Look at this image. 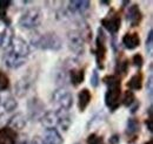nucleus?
Returning a JSON list of instances; mask_svg holds the SVG:
<instances>
[{
    "label": "nucleus",
    "instance_id": "e433bc0d",
    "mask_svg": "<svg viewBox=\"0 0 153 144\" xmlns=\"http://www.w3.org/2000/svg\"><path fill=\"white\" fill-rule=\"evenodd\" d=\"M145 123H146V126H147L149 131L152 134V132H153V120H152V118H147Z\"/></svg>",
    "mask_w": 153,
    "mask_h": 144
},
{
    "label": "nucleus",
    "instance_id": "a878e982",
    "mask_svg": "<svg viewBox=\"0 0 153 144\" xmlns=\"http://www.w3.org/2000/svg\"><path fill=\"white\" fill-rule=\"evenodd\" d=\"M127 88L128 90H140L143 88V74L139 72L134 74L133 76L128 80L127 82Z\"/></svg>",
    "mask_w": 153,
    "mask_h": 144
},
{
    "label": "nucleus",
    "instance_id": "58836bf2",
    "mask_svg": "<svg viewBox=\"0 0 153 144\" xmlns=\"http://www.w3.org/2000/svg\"><path fill=\"white\" fill-rule=\"evenodd\" d=\"M145 144H153V140H150V141H147Z\"/></svg>",
    "mask_w": 153,
    "mask_h": 144
},
{
    "label": "nucleus",
    "instance_id": "393cba45",
    "mask_svg": "<svg viewBox=\"0 0 153 144\" xmlns=\"http://www.w3.org/2000/svg\"><path fill=\"white\" fill-rule=\"evenodd\" d=\"M128 68H130V61L127 59H119V61L115 63L114 67V75L118 76L120 79V75L121 76H125L127 72H128Z\"/></svg>",
    "mask_w": 153,
    "mask_h": 144
},
{
    "label": "nucleus",
    "instance_id": "7c9ffc66",
    "mask_svg": "<svg viewBox=\"0 0 153 144\" xmlns=\"http://www.w3.org/2000/svg\"><path fill=\"white\" fill-rule=\"evenodd\" d=\"M86 143L87 144H100L101 143V137L98 136L96 132H92L87 136L86 138Z\"/></svg>",
    "mask_w": 153,
    "mask_h": 144
},
{
    "label": "nucleus",
    "instance_id": "aec40b11",
    "mask_svg": "<svg viewBox=\"0 0 153 144\" xmlns=\"http://www.w3.org/2000/svg\"><path fill=\"white\" fill-rule=\"evenodd\" d=\"M68 79H70V82L73 87H78L85 80V71L81 68L74 67V68L68 71Z\"/></svg>",
    "mask_w": 153,
    "mask_h": 144
},
{
    "label": "nucleus",
    "instance_id": "f704fd0d",
    "mask_svg": "<svg viewBox=\"0 0 153 144\" xmlns=\"http://www.w3.org/2000/svg\"><path fill=\"white\" fill-rule=\"evenodd\" d=\"M119 142H120V136H119L118 134L112 135V136L108 138V143L110 144H119Z\"/></svg>",
    "mask_w": 153,
    "mask_h": 144
},
{
    "label": "nucleus",
    "instance_id": "f257e3e1",
    "mask_svg": "<svg viewBox=\"0 0 153 144\" xmlns=\"http://www.w3.org/2000/svg\"><path fill=\"white\" fill-rule=\"evenodd\" d=\"M102 82L107 86V90L105 93V104L113 112L120 104V97H121L120 79L115 76L114 74L106 75L102 79Z\"/></svg>",
    "mask_w": 153,
    "mask_h": 144
},
{
    "label": "nucleus",
    "instance_id": "9b49d317",
    "mask_svg": "<svg viewBox=\"0 0 153 144\" xmlns=\"http://www.w3.org/2000/svg\"><path fill=\"white\" fill-rule=\"evenodd\" d=\"M5 51H11L16 54L20 55V56H24V57H27L31 54V49H30V45L27 43V41H25L22 37L20 36H14L11 46L5 49Z\"/></svg>",
    "mask_w": 153,
    "mask_h": 144
},
{
    "label": "nucleus",
    "instance_id": "6ab92c4d",
    "mask_svg": "<svg viewBox=\"0 0 153 144\" xmlns=\"http://www.w3.org/2000/svg\"><path fill=\"white\" fill-rule=\"evenodd\" d=\"M92 100V95H91V91L87 89V88H84L79 91L78 94V108L79 111H85L86 108L88 107L90 102Z\"/></svg>",
    "mask_w": 153,
    "mask_h": 144
},
{
    "label": "nucleus",
    "instance_id": "a211bd4d",
    "mask_svg": "<svg viewBox=\"0 0 153 144\" xmlns=\"http://www.w3.org/2000/svg\"><path fill=\"white\" fill-rule=\"evenodd\" d=\"M121 42H123L125 48H127L130 51H133L137 47H139L140 37L138 35V33H126L125 35L123 36Z\"/></svg>",
    "mask_w": 153,
    "mask_h": 144
},
{
    "label": "nucleus",
    "instance_id": "5701e85b",
    "mask_svg": "<svg viewBox=\"0 0 153 144\" xmlns=\"http://www.w3.org/2000/svg\"><path fill=\"white\" fill-rule=\"evenodd\" d=\"M106 120H107V116H106V114L101 110V111H99V112H97L96 115L87 122V124H86V129L87 130H91V129H98L100 126H102L105 122H106Z\"/></svg>",
    "mask_w": 153,
    "mask_h": 144
},
{
    "label": "nucleus",
    "instance_id": "c9c22d12",
    "mask_svg": "<svg viewBox=\"0 0 153 144\" xmlns=\"http://www.w3.org/2000/svg\"><path fill=\"white\" fill-rule=\"evenodd\" d=\"M139 107H140V102H139V101H135L133 104L130 107V112H131L132 115H133V114H135V112L138 111Z\"/></svg>",
    "mask_w": 153,
    "mask_h": 144
},
{
    "label": "nucleus",
    "instance_id": "473e14b6",
    "mask_svg": "<svg viewBox=\"0 0 153 144\" xmlns=\"http://www.w3.org/2000/svg\"><path fill=\"white\" fill-rule=\"evenodd\" d=\"M146 91H147L149 97L152 100V96H153V75L152 74H150L149 79H147V82H146Z\"/></svg>",
    "mask_w": 153,
    "mask_h": 144
},
{
    "label": "nucleus",
    "instance_id": "f03ea898",
    "mask_svg": "<svg viewBox=\"0 0 153 144\" xmlns=\"http://www.w3.org/2000/svg\"><path fill=\"white\" fill-rule=\"evenodd\" d=\"M45 129L59 126L62 131H67L72 124V118L68 115V111L64 110H48L39 120Z\"/></svg>",
    "mask_w": 153,
    "mask_h": 144
},
{
    "label": "nucleus",
    "instance_id": "dca6fc26",
    "mask_svg": "<svg viewBox=\"0 0 153 144\" xmlns=\"http://www.w3.org/2000/svg\"><path fill=\"white\" fill-rule=\"evenodd\" d=\"M27 124V117L21 114V112H17L16 115H12L7 122H6V126L12 128L13 130H22Z\"/></svg>",
    "mask_w": 153,
    "mask_h": 144
},
{
    "label": "nucleus",
    "instance_id": "72a5a7b5",
    "mask_svg": "<svg viewBox=\"0 0 153 144\" xmlns=\"http://www.w3.org/2000/svg\"><path fill=\"white\" fill-rule=\"evenodd\" d=\"M12 5V1L11 0H0V11H5L7 12L8 7Z\"/></svg>",
    "mask_w": 153,
    "mask_h": 144
},
{
    "label": "nucleus",
    "instance_id": "423d86ee",
    "mask_svg": "<svg viewBox=\"0 0 153 144\" xmlns=\"http://www.w3.org/2000/svg\"><path fill=\"white\" fill-rule=\"evenodd\" d=\"M67 47L76 56L85 54L86 51V40L79 29H72L67 33Z\"/></svg>",
    "mask_w": 153,
    "mask_h": 144
},
{
    "label": "nucleus",
    "instance_id": "ddd939ff",
    "mask_svg": "<svg viewBox=\"0 0 153 144\" xmlns=\"http://www.w3.org/2000/svg\"><path fill=\"white\" fill-rule=\"evenodd\" d=\"M100 24H101V28L102 29H106L107 32H110L111 34L114 35L115 33L119 32L120 29V25H121V20L120 17L118 14H108L107 17L102 18L100 20Z\"/></svg>",
    "mask_w": 153,
    "mask_h": 144
},
{
    "label": "nucleus",
    "instance_id": "cd10ccee",
    "mask_svg": "<svg viewBox=\"0 0 153 144\" xmlns=\"http://www.w3.org/2000/svg\"><path fill=\"white\" fill-rule=\"evenodd\" d=\"M10 87V77L6 73L0 71V91H5Z\"/></svg>",
    "mask_w": 153,
    "mask_h": 144
},
{
    "label": "nucleus",
    "instance_id": "4be33fe9",
    "mask_svg": "<svg viewBox=\"0 0 153 144\" xmlns=\"http://www.w3.org/2000/svg\"><path fill=\"white\" fill-rule=\"evenodd\" d=\"M0 104L2 106V108L5 109L6 112H11L14 111L18 108V101L16 100V97L11 94H7L6 96L0 97Z\"/></svg>",
    "mask_w": 153,
    "mask_h": 144
},
{
    "label": "nucleus",
    "instance_id": "20e7f679",
    "mask_svg": "<svg viewBox=\"0 0 153 144\" xmlns=\"http://www.w3.org/2000/svg\"><path fill=\"white\" fill-rule=\"evenodd\" d=\"M51 102L57 107V110L68 111L73 106V95L66 87H58L52 93Z\"/></svg>",
    "mask_w": 153,
    "mask_h": 144
},
{
    "label": "nucleus",
    "instance_id": "ea45409f",
    "mask_svg": "<svg viewBox=\"0 0 153 144\" xmlns=\"http://www.w3.org/2000/svg\"><path fill=\"white\" fill-rule=\"evenodd\" d=\"M20 144H30V143H28L27 141H24V142H21V143H20Z\"/></svg>",
    "mask_w": 153,
    "mask_h": 144
},
{
    "label": "nucleus",
    "instance_id": "bb28decb",
    "mask_svg": "<svg viewBox=\"0 0 153 144\" xmlns=\"http://www.w3.org/2000/svg\"><path fill=\"white\" fill-rule=\"evenodd\" d=\"M135 101H137V98H135V95H134V93L132 90H126V91L124 93L123 98H121L123 106H125V107H131Z\"/></svg>",
    "mask_w": 153,
    "mask_h": 144
},
{
    "label": "nucleus",
    "instance_id": "c85d7f7f",
    "mask_svg": "<svg viewBox=\"0 0 153 144\" xmlns=\"http://www.w3.org/2000/svg\"><path fill=\"white\" fill-rule=\"evenodd\" d=\"M145 48H146L147 55L152 56V49H153V31L152 29H150L149 33H147L146 42H145Z\"/></svg>",
    "mask_w": 153,
    "mask_h": 144
},
{
    "label": "nucleus",
    "instance_id": "2f4dec72",
    "mask_svg": "<svg viewBox=\"0 0 153 144\" xmlns=\"http://www.w3.org/2000/svg\"><path fill=\"white\" fill-rule=\"evenodd\" d=\"M132 63H133L134 67H137V68H141L143 67V65H144V59H143V56L141 54H134L133 57H132Z\"/></svg>",
    "mask_w": 153,
    "mask_h": 144
},
{
    "label": "nucleus",
    "instance_id": "9d476101",
    "mask_svg": "<svg viewBox=\"0 0 153 144\" xmlns=\"http://www.w3.org/2000/svg\"><path fill=\"white\" fill-rule=\"evenodd\" d=\"M27 60H28L27 57L20 56L11 51H5V53L2 55L4 65L10 69H18L20 67H22L27 62Z\"/></svg>",
    "mask_w": 153,
    "mask_h": 144
},
{
    "label": "nucleus",
    "instance_id": "f3484780",
    "mask_svg": "<svg viewBox=\"0 0 153 144\" xmlns=\"http://www.w3.org/2000/svg\"><path fill=\"white\" fill-rule=\"evenodd\" d=\"M47 144H64V138L56 128H47L44 131V138Z\"/></svg>",
    "mask_w": 153,
    "mask_h": 144
},
{
    "label": "nucleus",
    "instance_id": "f8f14e48",
    "mask_svg": "<svg viewBox=\"0 0 153 144\" xmlns=\"http://www.w3.org/2000/svg\"><path fill=\"white\" fill-rule=\"evenodd\" d=\"M33 82H34V79H33L32 74L24 75L21 79H19L17 81V83L14 86V94L18 97H24L30 91V89L32 88Z\"/></svg>",
    "mask_w": 153,
    "mask_h": 144
},
{
    "label": "nucleus",
    "instance_id": "412c9836",
    "mask_svg": "<svg viewBox=\"0 0 153 144\" xmlns=\"http://www.w3.org/2000/svg\"><path fill=\"white\" fill-rule=\"evenodd\" d=\"M14 39V33L11 27H6L1 33H0V48L1 49H7L12 41Z\"/></svg>",
    "mask_w": 153,
    "mask_h": 144
},
{
    "label": "nucleus",
    "instance_id": "39448f33",
    "mask_svg": "<svg viewBox=\"0 0 153 144\" xmlns=\"http://www.w3.org/2000/svg\"><path fill=\"white\" fill-rule=\"evenodd\" d=\"M42 12L39 7H32L25 11L18 20V25L24 29H34L41 25Z\"/></svg>",
    "mask_w": 153,
    "mask_h": 144
},
{
    "label": "nucleus",
    "instance_id": "4468645a",
    "mask_svg": "<svg viewBox=\"0 0 153 144\" xmlns=\"http://www.w3.org/2000/svg\"><path fill=\"white\" fill-rule=\"evenodd\" d=\"M126 20L131 27H138L143 20V13L140 11L139 5L133 4L127 8L126 12Z\"/></svg>",
    "mask_w": 153,
    "mask_h": 144
},
{
    "label": "nucleus",
    "instance_id": "6e6552de",
    "mask_svg": "<svg viewBox=\"0 0 153 144\" xmlns=\"http://www.w3.org/2000/svg\"><path fill=\"white\" fill-rule=\"evenodd\" d=\"M45 110L46 107L44 102L37 96H33L27 101V114L31 121H39L41 116L46 112Z\"/></svg>",
    "mask_w": 153,
    "mask_h": 144
},
{
    "label": "nucleus",
    "instance_id": "c756f323",
    "mask_svg": "<svg viewBox=\"0 0 153 144\" xmlns=\"http://www.w3.org/2000/svg\"><path fill=\"white\" fill-rule=\"evenodd\" d=\"M99 83H100L99 73H98L97 69H93V71H92V74H91V77H90V84H91V87H93V88H98Z\"/></svg>",
    "mask_w": 153,
    "mask_h": 144
},
{
    "label": "nucleus",
    "instance_id": "0eeeda50",
    "mask_svg": "<svg viewBox=\"0 0 153 144\" xmlns=\"http://www.w3.org/2000/svg\"><path fill=\"white\" fill-rule=\"evenodd\" d=\"M107 54V47H106V35L101 27L98 28L96 37V49H94V56H96L97 67L99 69H104V62Z\"/></svg>",
    "mask_w": 153,
    "mask_h": 144
},
{
    "label": "nucleus",
    "instance_id": "b1692460",
    "mask_svg": "<svg viewBox=\"0 0 153 144\" xmlns=\"http://www.w3.org/2000/svg\"><path fill=\"white\" fill-rule=\"evenodd\" d=\"M139 121L137 120V118H133V117H130L128 120H127V124H126V135L127 136H130V137H132V140L130 141V142H132V141H135L137 140V135H138V132H139Z\"/></svg>",
    "mask_w": 153,
    "mask_h": 144
},
{
    "label": "nucleus",
    "instance_id": "1a4fd4ad",
    "mask_svg": "<svg viewBox=\"0 0 153 144\" xmlns=\"http://www.w3.org/2000/svg\"><path fill=\"white\" fill-rule=\"evenodd\" d=\"M67 17L71 15H84L91 8V2L87 0H72L65 2Z\"/></svg>",
    "mask_w": 153,
    "mask_h": 144
},
{
    "label": "nucleus",
    "instance_id": "4c0bfd02",
    "mask_svg": "<svg viewBox=\"0 0 153 144\" xmlns=\"http://www.w3.org/2000/svg\"><path fill=\"white\" fill-rule=\"evenodd\" d=\"M30 144H44V140L40 138V137H34V140Z\"/></svg>",
    "mask_w": 153,
    "mask_h": 144
},
{
    "label": "nucleus",
    "instance_id": "7ed1b4c3",
    "mask_svg": "<svg viewBox=\"0 0 153 144\" xmlns=\"http://www.w3.org/2000/svg\"><path fill=\"white\" fill-rule=\"evenodd\" d=\"M31 45L40 51L58 52L62 47V40L54 32H46L33 36L31 39Z\"/></svg>",
    "mask_w": 153,
    "mask_h": 144
},
{
    "label": "nucleus",
    "instance_id": "2eb2a0df",
    "mask_svg": "<svg viewBox=\"0 0 153 144\" xmlns=\"http://www.w3.org/2000/svg\"><path fill=\"white\" fill-rule=\"evenodd\" d=\"M18 134L10 126H2L0 129V144H16Z\"/></svg>",
    "mask_w": 153,
    "mask_h": 144
}]
</instances>
